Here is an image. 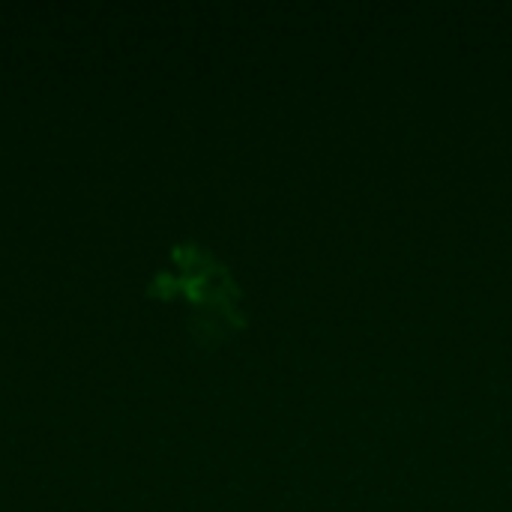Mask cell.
Masks as SVG:
<instances>
[]
</instances>
